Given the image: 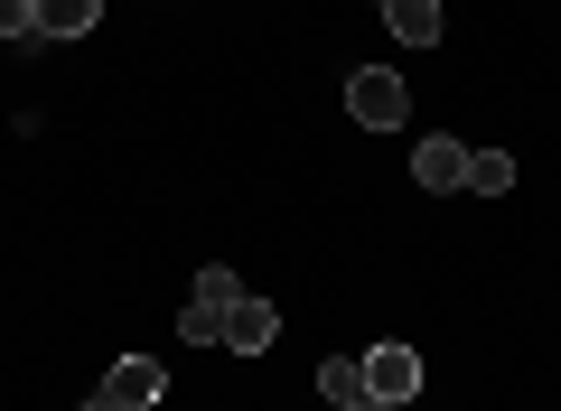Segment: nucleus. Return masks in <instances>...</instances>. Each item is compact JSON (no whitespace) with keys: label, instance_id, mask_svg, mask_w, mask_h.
I'll return each instance as SVG.
<instances>
[{"label":"nucleus","instance_id":"f8f14e48","mask_svg":"<svg viewBox=\"0 0 561 411\" xmlns=\"http://www.w3.org/2000/svg\"><path fill=\"white\" fill-rule=\"evenodd\" d=\"M346 411H402V402H375V392H365V402H346Z\"/></svg>","mask_w":561,"mask_h":411},{"label":"nucleus","instance_id":"9d476101","mask_svg":"<svg viewBox=\"0 0 561 411\" xmlns=\"http://www.w3.org/2000/svg\"><path fill=\"white\" fill-rule=\"evenodd\" d=\"M515 187V159L505 150H468V196H505Z\"/></svg>","mask_w":561,"mask_h":411},{"label":"nucleus","instance_id":"9b49d317","mask_svg":"<svg viewBox=\"0 0 561 411\" xmlns=\"http://www.w3.org/2000/svg\"><path fill=\"white\" fill-rule=\"evenodd\" d=\"M0 38H10V47L38 38V0H0Z\"/></svg>","mask_w":561,"mask_h":411},{"label":"nucleus","instance_id":"ddd939ff","mask_svg":"<svg viewBox=\"0 0 561 411\" xmlns=\"http://www.w3.org/2000/svg\"><path fill=\"white\" fill-rule=\"evenodd\" d=\"M84 411H122V402H113V392H94V402H84Z\"/></svg>","mask_w":561,"mask_h":411},{"label":"nucleus","instance_id":"f03ea898","mask_svg":"<svg viewBox=\"0 0 561 411\" xmlns=\"http://www.w3.org/2000/svg\"><path fill=\"white\" fill-rule=\"evenodd\" d=\"M346 113H356L365 132H402L412 94H402V76H393V66H365V76H346Z\"/></svg>","mask_w":561,"mask_h":411},{"label":"nucleus","instance_id":"20e7f679","mask_svg":"<svg viewBox=\"0 0 561 411\" xmlns=\"http://www.w3.org/2000/svg\"><path fill=\"white\" fill-rule=\"evenodd\" d=\"M412 178H421L431 196H459V187H468V150H459L449 132H431V140L412 150Z\"/></svg>","mask_w":561,"mask_h":411},{"label":"nucleus","instance_id":"1a4fd4ad","mask_svg":"<svg viewBox=\"0 0 561 411\" xmlns=\"http://www.w3.org/2000/svg\"><path fill=\"white\" fill-rule=\"evenodd\" d=\"M319 392H328V402H365V355H328V365H319Z\"/></svg>","mask_w":561,"mask_h":411},{"label":"nucleus","instance_id":"423d86ee","mask_svg":"<svg viewBox=\"0 0 561 411\" xmlns=\"http://www.w3.org/2000/svg\"><path fill=\"white\" fill-rule=\"evenodd\" d=\"M103 392H113L122 411H150V402L169 392V365H150V355H122V365H113V384H103Z\"/></svg>","mask_w":561,"mask_h":411},{"label":"nucleus","instance_id":"f257e3e1","mask_svg":"<svg viewBox=\"0 0 561 411\" xmlns=\"http://www.w3.org/2000/svg\"><path fill=\"white\" fill-rule=\"evenodd\" d=\"M234 299H243V281L225 272V262H206V272H197V299L179 309V336H187V346H216V336H225V309H234Z\"/></svg>","mask_w":561,"mask_h":411},{"label":"nucleus","instance_id":"7ed1b4c3","mask_svg":"<svg viewBox=\"0 0 561 411\" xmlns=\"http://www.w3.org/2000/svg\"><path fill=\"white\" fill-rule=\"evenodd\" d=\"M365 392H375V402H412L421 392V355L402 346V336H383V346L365 355Z\"/></svg>","mask_w":561,"mask_h":411},{"label":"nucleus","instance_id":"39448f33","mask_svg":"<svg viewBox=\"0 0 561 411\" xmlns=\"http://www.w3.org/2000/svg\"><path fill=\"white\" fill-rule=\"evenodd\" d=\"M272 336H280L272 299H253V290H243L234 309H225V336H216V346H234V355H262V346H272Z\"/></svg>","mask_w":561,"mask_h":411},{"label":"nucleus","instance_id":"0eeeda50","mask_svg":"<svg viewBox=\"0 0 561 411\" xmlns=\"http://www.w3.org/2000/svg\"><path fill=\"white\" fill-rule=\"evenodd\" d=\"M383 28H393L402 47H440L449 10H440V0H383Z\"/></svg>","mask_w":561,"mask_h":411},{"label":"nucleus","instance_id":"6e6552de","mask_svg":"<svg viewBox=\"0 0 561 411\" xmlns=\"http://www.w3.org/2000/svg\"><path fill=\"white\" fill-rule=\"evenodd\" d=\"M103 20V0H38V38H84Z\"/></svg>","mask_w":561,"mask_h":411}]
</instances>
